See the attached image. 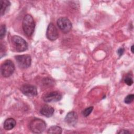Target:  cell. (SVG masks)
Here are the masks:
<instances>
[{
	"mask_svg": "<svg viewBox=\"0 0 134 134\" xmlns=\"http://www.w3.org/2000/svg\"><path fill=\"white\" fill-rule=\"evenodd\" d=\"M23 29L24 33L28 37L32 36L35 28V23L32 17L29 14L26 15L23 20Z\"/></svg>",
	"mask_w": 134,
	"mask_h": 134,
	"instance_id": "obj_1",
	"label": "cell"
},
{
	"mask_svg": "<svg viewBox=\"0 0 134 134\" xmlns=\"http://www.w3.org/2000/svg\"><path fill=\"white\" fill-rule=\"evenodd\" d=\"M12 42L13 47L17 52H24L28 49L27 42L18 36H14L12 38Z\"/></svg>",
	"mask_w": 134,
	"mask_h": 134,
	"instance_id": "obj_2",
	"label": "cell"
},
{
	"mask_svg": "<svg viewBox=\"0 0 134 134\" xmlns=\"http://www.w3.org/2000/svg\"><path fill=\"white\" fill-rule=\"evenodd\" d=\"M29 128L32 132L40 133L44 131L46 129V124L44 120L41 119L35 118L30 121Z\"/></svg>",
	"mask_w": 134,
	"mask_h": 134,
	"instance_id": "obj_3",
	"label": "cell"
},
{
	"mask_svg": "<svg viewBox=\"0 0 134 134\" xmlns=\"http://www.w3.org/2000/svg\"><path fill=\"white\" fill-rule=\"evenodd\" d=\"M15 70V65L13 62L9 60L5 61L1 65V71L2 75L5 77L11 76Z\"/></svg>",
	"mask_w": 134,
	"mask_h": 134,
	"instance_id": "obj_4",
	"label": "cell"
},
{
	"mask_svg": "<svg viewBox=\"0 0 134 134\" xmlns=\"http://www.w3.org/2000/svg\"><path fill=\"white\" fill-rule=\"evenodd\" d=\"M57 25L64 33L69 32L72 28V23L66 17H60L57 20Z\"/></svg>",
	"mask_w": 134,
	"mask_h": 134,
	"instance_id": "obj_5",
	"label": "cell"
},
{
	"mask_svg": "<svg viewBox=\"0 0 134 134\" xmlns=\"http://www.w3.org/2000/svg\"><path fill=\"white\" fill-rule=\"evenodd\" d=\"M15 59L18 66L23 69H26L31 65V57L28 54H24L15 56Z\"/></svg>",
	"mask_w": 134,
	"mask_h": 134,
	"instance_id": "obj_6",
	"label": "cell"
},
{
	"mask_svg": "<svg viewBox=\"0 0 134 134\" xmlns=\"http://www.w3.org/2000/svg\"><path fill=\"white\" fill-rule=\"evenodd\" d=\"M61 94L57 91L47 93L43 96V100L47 103L56 102L61 100Z\"/></svg>",
	"mask_w": 134,
	"mask_h": 134,
	"instance_id": "obj_7",
	"label": "cell"
},
{
	"mask_svg": "<svg viewBox=\"0 0 134 134\" xmlns=\"http://www.w3.org/2000/svg\"><path fill=\"white\" fill-rule=\"evenodd\" d=\"M20 91L25 95L32 97L37 95V90L36 86L30 84H24L20 87Z\"/></svg>",
	"mask_w": 134,
	"mask_h": 134,
	"instance_id": "obj_8",
	"label": "cell"
},
{
	"mask_svg": "<svg viewBox=\"0 0 134 134\" xmlns=\"http://www.w3.org/2000/svg\"><path fill=\"white\" fill-rule=\"evenodd\" d=\"M46 36L47 38L51 41L55 40L58 37V32L57 29L56 28L54 25L52 23H50L47 27Z\"/></svg>",
	"mask_w": 134,
	"mask_h": 134,
	"instance_id": "obj_9",
	"label": "cell"
},
{
	"mask_svg": "<svg viewBox=\"0 0 134 134\" xmlns=\"http://www.w3.org/2000/svg\"><path fill=\"white\" fill-rule=\"evenodd\" d=\"M78 120L77 114L74 111H70L67 114L65 118V121L70 126H75Z\"/></svg>",
	"mask_w": 134,
	"mask_h": 134,
	"instance_id": "obj_10",
	"label": "cell"
},
{
	"mask_svg": "<svg viewBox=\"0 0 134 134\" xmlns=\"http://www.w3.org/2000/svg\"><path fill=\"white\" fill-rule=\"evenodd\" d=\"M54 110V108L51 106L48 105H44L41 108L40 112L42 115L47 117H50L53 115Z\"/></svg>",
	"mask_w": 134,
	"mask_h": 134,
	"instance_id": "obj_11",
	"label": "cell"
},
{
	"mask_svg": "<svg viewBox=\"0 0 134 134\" xmlns=\"http://www.w3.org/2000/svg\"><path fill=\"white\" fill-rule=\"evenodd\" d=\"M16 121L14 119L10 118L6 119L4 122V128L6 130L12 129L16 125Z\"/></svg>",
	"mask_w": 134,
	"mask_h": 134,
	"instance_id": "obj_12",
	"label": "cell"
},
{
	"mask_svg": "<svg viewBox=\"0 0 134 134\" xmlns=\"http://www.w3.org/2000/svg\"><path fill=\"white\" fill-rule=\"evenodd\" d=\"M1 15L3 16L5 14L6 10L7 9L8 7L10 5V3L7 0H2L1 1Z\"/></svg>",
	"mask_w": 134,
	"mask_h": 134,
	"instance_id": "obj_13",
	"label": "cell"
},
{
	"mask_svg": "<svg viewBox=\"0 0 134 134\" xmlns=\"http://www.w3.org/2000/svg\"><path fill=\"white\" fill-rule=\"evenodd\" d=\"M48 133H57L59 134L62 133V128L58 126H52L50 127L48 131Z\"/></svg>",
	"mask_w": 134,
	"mask_h": 134,
	"instance_id": "obj_14",
	"label": "cell"
},
{
	"mask_svg": "<svg viewBox=\"0 0 134 134\" xmlns=\"http://www.w3.org/2000/svg\"><path fill=\"white\" fill-rule=\"evenodd\" d=\"M93 109V107L91 106L89 107L88 108H85L82 112V114L84 117H87L88 115H90V114L91 113V112L92 111Z\"/></svg>",
	"mask_w": 134,
	"mask_h": 134,
	"instance_id": "obj_15",
	"label": "cell"
},
{
	"mask_svg": "<svg viewBox=\"0 0 134 134\" xmlns=\"http://www.w3.org/2000/svg\"><path fill=\"white\" fill-rule=\"evenodd\" d=\"M0 37L1 39H2L5 36L6 32V28L5 25H2L1 26V28H0Z\"/></svg>",
	"mask_w": 134,
	"mask_h": 134,
	"instance_id": "obj_16",
	"label": "cell"
},
{
	"mask_svg": "<svg viewBox=\"0 0 134 134\" xmlns=\"http://www.w3.org/2000/svg\"><path fill=\"white\" fill-rule=\"evenodd\" d=\"M134 99V95L133 94H129L127 95L124 99V102L126 104H130L131 103Z\"/></svg>",
	"mask_w": 134,
	"mask_h": 134,
	"instance_id": "obj_17",
	"label": "cell"
},
{
	"mask_svg": "<svg viewBox=\"0 0 134 134\" xmlns=\"http://www.w3.org/2000/svg\"><path fill=\"white\" fill-rule=\"evenodd\" d=\"M124 82L127 85H129V86H130L133 84L132 79L131 77H130L129 75L126 76V77L125 78Z\"/></svg>",
	"mask_w": 134,
	"mask_h": 134,
	"instance_id": "obj_18",
	"label": "cell"
},
{
	"mask_svg": "<svg viewBox=\"0 0 134 134\" xmlns=\"http://www.w3.org/2000/svg\"><path fill=\"white\" fill-rule=\"evenodd\" d=\"M45 82L43 83L44 84H47V85H51V84H52L53 83V81L52 80L50 79H46V80H44Z\"/></svg>",
	"mask_w": 134,
	"mask_h": 134,
	"instance_id": "obj_19",
	"label": "cell"
},
{
	"mask_svg": "<svg viewBox=\"0 0 134 134\" xmlns=\"http://www.w3.org/2000/svg\"><path fill=\"white\" fill-rule=\"evenodd\" d=\"M124 51H125V49H124V48H120L119 49H118L117 53H118V55L120 57L123 54V53L124 52Z\"/></svg>",
	"mask_w": 134,
	"mask_h": 134,
	"instance_id": "obj_20",
	"label": "cell"
},
{
	"mask_svg": "<svg viewBox=\"0 0 134 134\" xmlns=\"http://www.w3.org/2000/svg\"><path fill=\"white\" fill-rule=\"evenodd\" d=\"M118 133L119 134H126V133H130V131H128L127 130H125V129H122V130H121L120 131H119L118 132Z\"/></svg>",
	"mask_w": 134,
	"mask_h": 134,
	"instance_id": "obj_21",
	"label": "cell"
},
{
	"mask_svg": "<svg viewBox=\"0 0 134 134\" xmlns=\"http://www.w3.org/2000/svg\"><path fill=\"white\" fill-rule=\"evenodd\" d=\"M131 51L132 53H133V45H132V46L131 47Z\"/></svg>",
	"mask_w": 134,
	"mask_h": 134,
	"instance_id": "obj_22",
	"label": "cell"
}]
</instances>
